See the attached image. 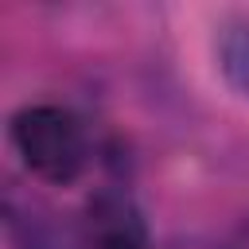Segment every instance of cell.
I'll return each mask as SVG.
<instances>
[{"mask_svg":"<svg viewBox=\"0 0 249 249\" xmlns=\"http://www.w3.org/2000/svg\"><path fill=\"white\" fill-rule=\"evenodd\" d=\"M8 136H12V148L23 160V167L35 179L54 183V187L74 183L86 167V156H89L82 121L70 109L51 105V101L16 109Z\"/></svg>","mask_w":249,"mask_h":249,"instance_id":"6da1fadb","label":"cell"},{"mask_svg":"<svg viewBox=\"0 0 249 249\" xmlns=\"http://www.w3.org/2000/svg\"><path fill=\"white\" fill-rule=\"evenodd\" d=\"M86 237H89V249H152L144 214L128 195V187L121 183H109L89 198Z\"/></svg>","mask_w":249,"mask_h":249,"instance_id":"7a4b0ae2","label":"cell"},{"mask_svg":"<svg viewBox=\"0 0 249 249\" xmlns=\"http://www.w3.org/2000/svg\"><path fill=\"white\" fill-rule=\"evenodd\" d=\"M4 214H8V230H12L16 249H78V233L58 214H51L43 206H31L27 202V214H19L8 202Z\"/></svg>","mask_w":249,"mask_h":249,"instance_id":"3957f363","label":"cell"},{"mask_svg":"<svg viewBox=\"0 0 249 249\" xmlns=\"http://www.w3.org/2000/svg\"><path fill=\"white\" fill-rule=\"evenodd\" d=\"M160 249H218V245H210V241H202V237H171V241H163Z\"/></svg>","mask_w":249,"mask_h":249,"instance_id":"5b68a950","label":"cell"},{"mask_svg":"<svg viewBox=\"0 0 249 249\" xmlns=\"http://www.w3.org/2000/svg\"><path fill=\"white\" fill-rule=\"evenodd\" d=\"M218 74L226 78V86L249 101V19H230L218 31Z\"/></svg>","mask_w":249,"mask_h":249,"instance_id":"277c9868","label":"cell"}]
</instances>
